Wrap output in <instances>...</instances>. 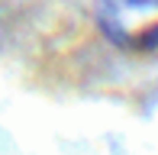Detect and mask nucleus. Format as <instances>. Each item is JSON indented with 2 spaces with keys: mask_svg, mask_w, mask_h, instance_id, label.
Returning a JSON list of instances; mask_svg holds the SVG:
<instances>
[{
  "mask_svg": "<svg viewBox=\"0 0 158 155\" xmlns=\"http://www.w3.org/2000/svg\"><path fill=\"white\" fill-rule=\"evenodd\" d=\"M97 23L123 52L158 48V0H97Z\"/></svg>",
  "mask_w": 158,
  "mask_h": 155,
  "instance_id": "nucleus-1",
  "label": "nucleus"
}]
</instances>
